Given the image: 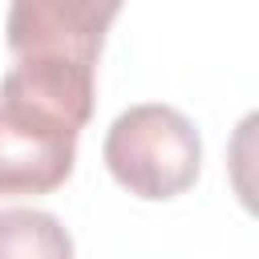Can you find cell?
Segmentation results:
<instances>
[{
  "label": "cell",
  "instance_id": "6da1fadb",
  "mask_svg": "<svg viewBox=\"0 0 259 259\" xmlns=\"http://www.w3.org/2000/svg\"><path fill=\"white\" fill-rule=\"evenodd\" d=\"M117 0H16L8 8L12 69L0 77V105L81 134L93 117V77Z\"/></svg>",
  "mask_w": 259,
  "mask_h": 259
},
{
  "label": "cell",
  "instance_id": "7a4b0ae2",
  "mask_svg": "<svg viewBox=\"0 0 259 259\" xmlns=\"http://www.w3.org/2000/svg\"><path fill=\"white\" fill-rule=\"evenodd\" d=\"M101 158L117 186L146 202H166L194 186L202 170V138L182 109L142 101L113 117Z\"/></svg>",
  "mask_w": 259,
  "mask_h": 259
},
{
  "label": "cell",
  "instance_id": "3957f363",
  "mask_svg": "<svg viewBox=\"0 0 259 259\" xmlns=\"http://www.w3.org/2000/svg\"><path fill=\"white\" fill-rule=\"evenodd\" d=\"M77 162V138L0 105V198L53 194L69 182Z\"/></svg>",
  "mask_w": 259,
  "mask_h": 259
},
{
  "label": "cell",
  "instance_id": "277c9868",
  "mask_svg": "<svg viewBox=\"0 0 259 259\" xmlns=\"http://www.w3.org/2000/svg\"><path fill=\"white\" fill-rule=\"evenodd\" d=\"M0 259H73V235L49 210L4 206L0 210Z\"/></svg>",
  "mask_w": 259,
  "mask_h": 259
}]
</instances>
